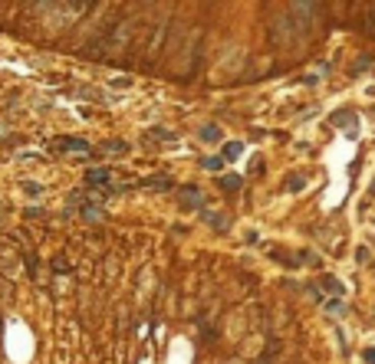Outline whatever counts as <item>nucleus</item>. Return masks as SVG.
<instances>
[{
	"instance_id": "13",
	"label": "nucleus",
	"mask_w": 375,
	"mask_h": 364,
	"mask_svg": "<svg viewBox=\"0 0 375 364\" xmlns=\"http://www.w3.org/2000/svg\"><path fill=\"white\" fill-rule=\"evenodd\" d=\"M204 167H211V171H217V167H221V158H207V161H204Z\"/></svg>"
},
{
	"instance_id": "12",
	"label": "nucleus",
	"mask_w": 375,
	"mask_h": 364,
	"mask_svg": "<svg viewBox=\"0 0 375 364\" xmlns=\"http://www.w3.org/2000/svg\"><path fill=\"white\" fill-rule=\"evenodd\" d=\"M365 66H369V56H362V59L356 62V69H352V72H365Z\"/></svg>"
},
{
	"instance_id": "11",
	"label": "nucleus",
	"mask_w": 375,
	"mask_h": 364,
	"mask_svg": "<svg viewBox=\"0 0 375 364\" xmlns=\"http://www.w3.org/2000/svg\"><path fill=\"white\" fill-rule=\"evenodd\" d=\"M201 135H204V138H207V141H214V138H217V135H221V131H217V128H214V125H211V128H204V131H201Z\"/></svg>"
},
{
	"instance_id": "2",
	"label": "nucleus",
	"mask_w": 375,
	"mask_h": 364,
	"mask_svg": "<svg viewBox=\"0 0 375 364\" xmlns=\"http://www.w3.org/2000/svg\"><path fill=\"white\" fill-rule=\"evenodd\" d=\"M53 148H59V151H86L89 141L86 138H53Z\"/></svg>"
},
{
	"instance_id": "7",
	"label": "nucleus",
	"mask_w": 375,
	"mask_h": 364,
	"mask_svg": "<svg viewBox=\"0 0 375 364\" xmlns=\"http://www.w3.org/2000/svg\"><path fill=\"white\" fill-rule=\"evenodd\" d=\"M224 158H227V161H234V158H240V144H237V141H231V144H224Z\"/></svg>"
},
{
	"instance_id": "6",
	"label": "nucleus",
	"mask_w": 375,
	"mask_h": 364,
	"mask_svg": "<svg viewBox=\"0 0 375 364\" xmlns=\"http://www.w3.org/2000/svg\"><path fill=\"white\" fill-rule=\"evenodd\" d=\"M221 187H224V191H237V187H240V177H237V174H231V177H221Z\"/></svg>"
},
{
	"instance_id": "9",
	"label": "nucleus",
	"mask_w": 375,
	"mask_h": 364,
	"mask_svg": "<svg viewBox=\"0 0 375 364\" xmlns=\"http://www.w3.org/2000/svg\"><path fill=\"white\" fill-rule=\"evenodd\" d=\"M349 122H356V115H349V112H339L336 115V125L342 128V125H349Z\"/></svg>"
},
{
	"instance_id": "10",
	"label": "nucleus",
	"mask_w": 375,
	"mask_h": 364,
	"mask_svg": "<svg viewBox=\"0 0 375 364\" xmlns=\"http://www.w3.org/2000/svg\"><path fill=\"white\" fill-rule=\"evenodd\" d=\"M323 285H329L332 292H342V285H339V282H336V279H332V276H326V279H323Z\"/></svg>"
},
{
	"instance_id": "4",
	"label": "nucleus",
	"mask_w": 375,
	"mask_h": 364,
	"mask_svg": "<svg viewBox=\"0 0 375 364\" xmlns=\"http://www.w3.org/2000/svg\"><path fill=\"white\" fill-rule=\"evenodd\" d=\"M362 30H365V37L375 40V10H369V13L362 17Z\"/></svg>"
},
{
	"instance_id": "1",
	"label": "nucleus",
	"mask_w": 375,
	"mask_h": 364,
	"mask_svg": "<svg viewBox=\"0 0 375 364\" xmlns=\"http://www.w3.org/2000/svg\"><path fill=\"white\" fill-rule=\"evenodd\" d=\"M270 40H273L276 46H293L296 40H300V30H296L293 17H287V13H273V20H270Z\"/></svg>"
},
{
	"instance_id": "5",
	"label": "nucleus",
	"mask_w": 375,
	"mask_h": 364,
	"mask_svg": "<svg viewBox=\"0 0 375 364\" xmlns=\"http://www.w3.org/2000/svg\"><path fill=\"white\" fill-rule=\"evenodd\" d=\"M181 197H188V204H194V207L201 204V191H198V187H181Z\"/></svg>"
},
{
	"instance_id": "3",
	"label": "nucleus",
	"mask_w": 375,
	"mask_h": 364,
	"mask_svg": "<svg viewBox=\"0 0 375 364\" xmlns=\"http://www.w3.org/2000/svg\"><path fill=\"white\" fill-rule=\"evenodd\" d=\"M109 177H112V171H109V167H92V171L86 174V180H89V184H106Z\"/></svg>"
},
{
	"instance_id": "14",
	"label": "nucleus",
	"mask_w": 375,
	"mask_h": 364,
	"mask_svg": "<svg viewBox=\"0 0 375 364\" xmlns=\"http://www.w3.org/2000/svg\"><path fill=\"white\" fill-rule=\"evenodd\" d=\"M365 361H369V364H375V348H369V351H365Z\"/></svg>"
},
{
	"instance_id": "8",
	"label": "nucleus",
	"mask_w": 375,
	"mask_h": 364,
	"mask_svg": "<svg viewBox=\"0 0 375 364\" xmlns=\"http://www.w3.org/2000/svg\"><path fill=\"white\" fill-rule=\"evenodd\" d=\"M145 184H148V187H155V191H168V187H171V180H155V177H151V180H145Z\"/></svg>"
}]
</instances>
